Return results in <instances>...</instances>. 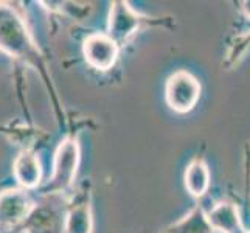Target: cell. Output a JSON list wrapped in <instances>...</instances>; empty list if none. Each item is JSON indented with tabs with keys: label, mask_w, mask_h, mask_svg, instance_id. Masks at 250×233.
<instances>
[{
	"label": "cell",
	"mask_w": 250,
	"mask_h": 233,
	"mask_svg": "<svg viewBox=\"0 0 250 233\" xmlns=\"http://www.w3.org/2000/svg\"><path fill=\"white\" fill-rule=\"evenodd\" d=\"M0 50L27 63H38L39 59L38 47L22 17L5 3H0Z\"/></svg>",
	"instance_id": "6da1fadb"
},
{
	"label": "cell",
	"mask_w": 250,
	"mask_h": 233,
	"mask_svg": "<svg viewBox=\"0 0 250 233\" xmlns=\"http://www.w3.org/2000/svg\"><path fill=\"white\" fill-rule=\"evenodd\" d=\"M80 165V145L75 139H65L59 143L53 160V174L42 188L44 194L64 193L73 184Z\"/></svg>",
	"instance_id": "7a4b0ae2"
},
{
	"label": "cell",
	"mask_w": 250,
	"mask_h": 233,
	"mask_svg": "<svg viewBox=\"0 0 250 233\" xmlns=\"http://www.w3.org/2000/svg\"><path fill=\"white\" fill-rule=\"evenodd\" d=\"M199 97L201 84L191 73L179 70L168 78L165 87V100L172 110L179 112V114H187L196 106Z\"/></svg>",
	"instance_id": "3957f363"
},
{
	"label": "cell",
	"mask_w": 250,
	"mask_h": 233,
	"mask_svg": "<svg viewBox=\"0 0 250 233\" xmlns=\"http://www.w3.org/2000/svg\"><path fill=\"white\" fill-rule=\"evenodd\" d=\"M83 55L90 67L101 72H106L114 67L117 63L118 45L106 33H93L84 41Z\"/></svg>",
	"instance_id": "277c9868"
},
{
	"label": "cell",
	"mask_w": 250,
	"mask_h": 233,
	"mask_svg": "<svg viewBox=\"0 0 250 233\" xmlns=\"http://www.w3.org/2000/svg\"><path fill=\"white\" fill-rule=\"evenodd\" d=\"M33 210L30 196L19 188H8L0 193V229H11L21 224Z\"/></svg>",
	"instance_id": "5b68a950"
},
{
	"label": "cell",
	"mask_w": 250,
	"mask_h": 233,
	"mask_svg": "<svg viewBox=\"0 0 250 233\" xmlns=\"http://www.w3.org/2000/svg\"><path fill=\"white\" fill-rule=\"evenodd\" d=\"M139 25H140V16L129 6V3L126 2L112 3L106 34L117 45H123L137 31Z\"/></svg>",
	"instance_id": "8992f818"
},
{
	"label": "cell",
	"mask_w": 250,
	"mask_h": 233,
	"mask_svg": "<svg viewBox=\"0 0 250 233\" xmlns=\"http://www.w3.org/2000/svg\"><path fill=\"white\" fill-rule=\"evenodd\" d=\"M93 216L89 194L76 196L65 214L64 233H92Z\"/></svg>",
	"instance_id": "52a82bcc"
},
{
	"label": "cell",
	"mask_w": 250,
	"mask_h": 233,
	"mask_svg": "<svg viewBox=\"0 0 250 233\" xmlns=\"http://www.w3.org/2000/svg\"><path fill=\"white\" fill-rule=\"evenodd\" d=\"M13 174L23 188H36L42 179V165L36 152L25 149L19 152L13 163Z\"/></svg>",
	"instance_id": "ba28073f"
},
{
	"label": "cell",
	"mask_w": 250,
	"mask_h": 233,
	"mask_svg": "<svg viewBox=\"0 0 250 233\" xmlns=\"http://www.w3.org/2000/svg\"><path fill=\"white\" fill-rule=\"evenodd\" d=\"M208 222L213 229L224 233L241 232L238 210L231 204H219L208 213Z\"/></svg>",
	"instance_id": "9c48e42d"
},
{
	"label": "cell",
	"mask_w": 250,
	"mask_h": 233,
	"mask_svg": "<svg viewBox=\"0 0 250 233\" xmlns=\"http://www.w3.org/2000/svg\"><path fill=\"white\" fill-rule=\"evenodd\" d=\"M184 180H185L187 191L191 196L199 197L207 191V190H208V185H210L208 168H207V165L201 160H196L193 163H189V167L185 171Z\"/></svg>",
	"instance_id": "30bf717a"
},
{
	"label": "cell",
	"mask_w": 250,
	"mask_h": 233,
	"mask_svg": "<svg viewBox=\"0 0 250 233\" xmlns=\"http://www.w3.org/2000/svg\"><path fill=\"white\" fill-rule=\"evenodd\" d=\"M243 5H244V11H246V14L250 17V0H247V2H244Z\"/></svg>",
	"instance_id": "8fae6325"
},
{
	"label": "cell",
	"mask_w": 250,
	"mask_h": 233,
	"mask_svg": "<svg viewBox=\"0 0 250 233\" xmlns=\"http://www.w3.org/2000/svg\"><path fill=\"white\" fill-rule=\"evenodd\" d=\"M246 233H250V232H246Z\"/></svg>",
	"instance_id": "7c38bea8"
}]
</instances>
